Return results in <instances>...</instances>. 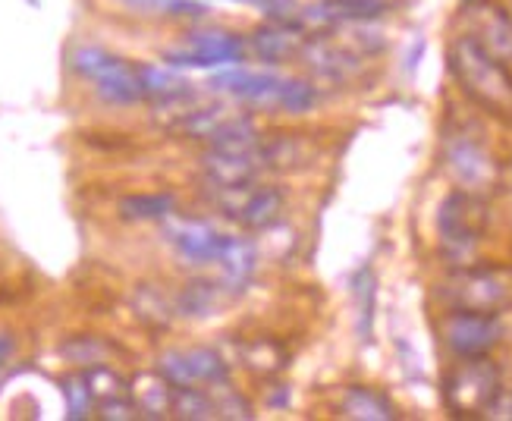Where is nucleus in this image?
I'll use <instances>...</instances> for the list:
<instances>
[{"instance_id":"13","label":"nucleus","mask_w":512,"mask_h":421,"mask_svg":"<svg viewBox=\"0 0 512 421\" xmlns=\"http://www.w3.org/2000/svg\"><path fill=\"white\" fill-rule=\"evenodd\" d=\"M305 29L308 26L302 22V16H293V19H267L264 26H258L252 32L249 51L264 66H280V63H289V60H299L305 41H308V32Z\"/></svg>"},{"instance_id":"35","label":"nucleus","mask_w":512,"mask_h":421,"mask_svg":"<svg viewBox=\"0 0 512 421\" xmlns=\"http://www.w3.org/2000/svg\"><path fill=\"white\" fill-rule=\"evenodd\" d=\"M95 412H98V418H104V421H136V418H142L139 406L132 403V396H123V400L98 403Z\"/></svg>"},{"instance_id":"20","label":"nucleus","mask_w":512,"mask_h":421,"mask_svg":"<svg viewBox=\"0 0 512 421\" xmlns=\"http://www.w3.org/2000/svg\"><path fill=\"white\" fill-rule=\"evenodd\" d=\"M139 79H142L145 101H151L154 107L180 104V101H189V98L198 95L186 76L173 73V70H164V66L142 63V66H139Z\"/></svg>"},{"instance_id":"6","label":"nucleus","mask_w":512,"mask_h":421,"mask_svg":"<svg viewBox=\"0 0 512 421\" xmlns=\"http://www.w3.org/2000/svg\"><path fill=\"white\" fill-rule=\"evenodd\" d=\"M440 299L447 308H465V312H503L512 302V283L500 268H478L465 264L440 283Z\"/></svg>"},{"instance_id":"19","label":"nucleus","mask_w":512,"mask_h":421,"mask_svg":"<svg viewBox=\"0 0 512 421\" xmlns=\"http://www.w3.org/2000/svg\"><path fill=\"white\" fill-rule=\"evenodd\" d=\"M173 393L176 384H170L161 371H142L129 378V396L139 406L142 418H167L173 415Z\"/></svg>"},{"instance_id":"24","label":"nucleus","mask_w":512,"mask_h":421,"mask_svg":"<svg viewBox=\"0 0 512 421\" xmlns=\"http://www.w3.org/2000/svg\"><path fill=\"white\" fill-rule=\"evenodd\" d=\"M352 299H355V330H359V340L371 343L374 308H377V277L371 268H362L352 277Z\"/></svg>"},{"instance_id":"39","label":"nucleus","mask_w":512,"mask_h":421,"mask_svg":"<svg viewBox=\"0 0 512 421\" xmlns=\"http://www.w3.org/2000/svg\"><path fill=\"white\" fill-rule=\"evenodd\" d=\"M16 356V337L10 330H0V371H4Z\"/></svg>"},{"instance_id":"43","label":"nucleus","mask_w":512,"mask_h":421,"mask_svg":"<svg viewBox=\"0 0 512 421\" xmlns=\"http://www.w3.org/2000/svg\"><path fill=\"white\" fill-rule=\"evenodd\" d=\"M29 4H35V0H29Z\"/></svg>"},{"instance_id":"32","label":"nucleus","mask_w":512,"mask_h":421,"mask_svg":"<svg viewBox=\"0 0 512 421\" xmlns=\"http://www.w3.org/2000/svg\"><path fill=\"white\" fill-rule=\"evenodd\" d=\"M107 352L110 346L98 337H73L60 346V356L66 362H73L76 368H95V365H107Z\"/></svg>"},{"instance_id":"14","label":"nucleus","mask_w":512,"mask_h":421,"mask_svg":"<svg viewBox=\"0 0 512 421\" xmlns=\"http://www.w3.org/2000/svg\"><path fill=\"white\" fill-rule=\"evenodd\" d=\"M202 167L211 189L246 186L255 183L261 173H267L261 158V142L255 148H208Z\"/></svg>"},{"instance_id":"23","label":"nucleus","mask_w":512,"mask_h":421,"mask_svg":"<svg viewBox=\"0 0 512 421\" xmlns=\"http://www.w3.org/2000/svg\"><path fill=\"white\" fill-rule=\"evenodd\" d=\"M239 359L242 365H246L252 374H258V378H277V374H283L289 368V352L283 343L271 340V337H255L249 343L239 346Z\"/></svg>"},{"instance_id":"10","label":"nucleus","mask_w":512,"mask_h":421,"mask_svg":"<svg viewBox=\"0 0 512 421\" xmlns=\"http://www.w3.org/2000/svg\"><path fill=\"white\" fill-rule=\"evenodd\" d=\"M158 371L176 387H217L230 381V365L217 349H167L158 359Z\"/></svg>"},{"instance_id":"41","label":"nucleus","mask_w":512,"mask_h":421,"mask_svg":"<svg viewBox=\"0 0 512 421\" xmlns=\"http://www.w3.org/2000/svg\"><path fill=\"white\" fill-rule=\"evenodd\" d=\"M509 186H512V161H509Z\"/></svg>"},{"instance_id":"40","label":"nucleus","mask_w":512,"mask_h":421,"mask_svg":"<svg viewBox=\"0 0 512 421\" xmlns=\"http://www.w3.org/2000/svg\"><path fill=\"white\" fill-rule=\"evenodd\" d=\"M120 4H126L129 10L148 13V10H158V7H164V0H120Z\"/></svg>"},{"instance_id":"15","label":"nucleus","mask_w":512,"mask_h":421,"mask_svg":"<svg viewBox=\"0 0 512 421\" xmlns=\"http://www.w3.org/2000/svg\"><path fill=\"white\" fill-rule=\"evenodd\" d=\"M465 35H472L487 54L509 63L512 60V16L497 7L478 0V4H465Z\"/></svg>"},{"instance_id":"1","label":"nucleus","mask_w":512,"mask_h":421,"mask_svg":"<svg viewBox=\"0 0 512 421\" xmlns=\"http://www.w3.org/2000/svg\"><path fill=\"white\" fill-rule=\"evenodd\" d=\"M450 73L475 107L494 117H512V76L506 63L487 54L472 35H459L450 44Z\"/></svg>"},{"instance_id":"21","label":"nucleus","mask_w":512,"mask_h":421,"mask_svg":"<svg viewBox=\"0 0 512 421\" xmlns=\"http://www.w3.org/2000/svg\"><path fill=\"white\" fill-rule=\"evenodd\" d=\"M340 415L352 421H393L399 418L396 406L387 393L365 387V384H352L340 396Z\"/></svg>"},{"instance_id":"2","label":"nucleus","mask_w":512,"mask_h":421,"mask_svg":"<svg viewBox=\"0 0 512 421\" xmlns=\"http://www.w3.org/2000/svg\"><path fill=\"white\" fill-rule=\"evenodd\" d=\"M487 224H491V211H487L484 195L469 192V189H453L440 202V211H437V239H440L443 258H447L453 268L475 264Z\"/></svg>"},{"instance_id":"16","label":"nucleus","mask_w":512,"mask_h":421,"mask_svg":"<svg viewBox=\"0 0 512 421\" xmlns=\"http://www.w3.org/2000/svg\"><path fill=\"white\" fill-rule=\"evenodd\" d=\"M384 13H387V0H311L299 16L305 26L330 32V29L355 26V22H374Z\"/></svg>"},{"instance_id":"29","label":"nucleus","mask_w":512,"mask_h":421,"mask_svg":"<svg viewBox=\"0 0 512 421\" xmlns=\"http://www.w3.org/2000/svg\"><path fill=\"white\" fill-rule=\"evenodd\" d=\"M173 415L183 421H208L217 418L214 396L205 387H176L173 393Z\"/></svg>"},{"instance_id":"17","label":"nucleus","mask_w":512,"mask_h":421,"mask_svg":"<svg viewBox=\"0 0 512 421\" xmlns=\"http://www.w3.org/2000/svg\"><path fill=\"white\" fill-rule=\"evenodd\" d=\"M220 283L230 296H242L252 286L255 271H258V246L249 236H224L220 252L214 258Z\"/></svg>"},{"instance_id":"36","label":"nucleus","mask_w":512,"mask_h":421,"mask_svg":"<svg viewBox=\"0 0 512 421\" xmlns=\"http://www.w3.org/2000/svg\"><path fill=\"white\" fill-rule=\"evenodd\" d=\"M233 4H249L264 10L267 19H293L296 16V4L299 0H233Z\"/></svg>"},{"instance_id":"18","label":"nucleus","mask_w":512,"mask_h":421,"mask_svg":"<svg viewBox=\"0 0 512 421\" xmlns=\"http://www.w3.org/2000/svg\"><path fill=\"white\" fill-rule=\"evenodd\" d=\"M261 158L264 170L293 173L315 164V145L302 139L299 132H274V136H261Z\"/></svg>"},{"instance_id":"34","label":"nucleus","mask_w":512,"mask_h":421,"mask_svg":"<svg viewBox=\"0 0 512 421\" xmlns=\"http://www.w3.org/2000/svg\"><path fill=\"white\" fill-rule=\"evenodd\" d=\"M211 396H214V406H217V418H255L252 412V403L242 396L239 390L227 384H217V387H208Z\"/></svg>"},{"instance_id":"28","label":"nucleus","mask_w":512,"mask_h":421,"mask_svg":"<svg viewBox=\"0 0 512 421\" xmlns=\"http://www.w3.org/2000/svg\"><path fill=\"white\" fill-rule=\"evenodd\" d=\"M170 214H176V198L167 192L126 195L120 202V217L126 220H167Z\"/></svg>"},{"instance_id":"11","label":"nucleus","mask_w":512,"mask_h":421,"mask_svg":"<svg viewBox=\"0 0 512 421\" xmlns=\"http://www.w3.org/2000/svg\"><path fill=\"white\" fill-rule=\"evenodd\" d=\"M283 79L286 76H280L274 70H242V66H224V70L211 76L208 85L214 88V92H224V95L236 98L239 104L277 110Z\"/></svg>"},{"instance_id":"8","label":"nucleus","mask_w":512,"mask_h":421,"mask_svg":"<svg viewBox=\"0 0 512 421\" xmlns=\"http://www.w3.org/2000/svg\"><path fill=\"white\" fill-rule=\"evenodd\" d=\"M506 334L503 318L497 312H465V308H450L447 318L440 321V337L456 359L487 356L500 346Z\"/></svg>"},{"instance_id":"12","label":"nucleus","mask_w":512,"mask_h":421,"mask_svg":"<svg viewBox=\"0 0 512 421\" xmlns=\"http://www.w3.org/2000/svg\"><path fill=\"white\" fill-rule=\"evenodd\" d=\"M227 233H220L217 227H211L208 220L198 217H180L170 214L164 220V239L173 246V252L180 255L186 264H195V268H205V264H214L220 242H224Z\"/></svg>"},{"instance_id":"31","label":"nucleus","mask_w":512,"mask_h":421,"mask_svg":"<svg viewBox=\"0 0 512 421\" xmlns=\"http://www.w3.org/2000/svg\"><path fill=\"white\" fill-rule=\"evenodd\" d=\"M318 101H321V92L311 79H283L277 110H283L289 117H302L308 110H315Z\"/></svg>"},{"instance_id":"30","label":"nucleus","mask_w":512,"mask_h":421,"mask_svg":"<svg viewBox=\"0 0 512 421\" xmlns=\"http://www.w3.org/2000/svg\"><path fill=\"white\" fill-rule=\"evenodd\" d=\"M60 393L66 400V418L82 421L95 412V396L92 387H88L85 371H73V374H63L60 378Z\"/></svg>"},{"instance_id":"9","label":"nucleus","mask_w":512,"mask_h":421,"mask_svg":"<svg viewBox=\"0 0 512 421\" xmlns=\"http://www.w3.org/2000/svg\"><path fill=\"white\" fill-rule=\"evenodd\" d=\"M249 54V41L227 32V29H211V32H192L183 48L164 51V60L170 66H195V70H224V66H239Z\"/></svg>"},{"instance_id":"38","label":"nucleus","mask_w":512,"mask_h":421,"mask_svg":"<svg viewBox=\"0 0 512 421\" xmlns=\"http://www.w3.org/2000/svg\"><path fill=\"white\" fill-rule=\"evenodd\" d=\"M481 418H494V421H512V390H500L497 396H494V403L484 409V415Z\"/></svg>"},{"instance_id":"27","label":"nucleus","mask_w":512,"mask_h":421,"mask_svg":"<svg viewBox=\"0 0 512 421\" xmlns=\"http://www.w3.org/2000/svg\"><path fill=\"white\" fill-rule=\"evenodd\" d=\"M132 308H136L139 321L154 327V330L170 327V321L176 315V302H170L161 290H154V286H148V283H142L136 290V296H132Z\"/></svg>"},{"instance_id":"4","label":"nucleus","mask_w":512,"mask_h":421,"mask_svg":"<svg viewBox=\"0 0 512 421\" xmlns=\"http://www.w3.org/2000/svg\"><path fill=\"white\" fill-rule=\"evenodd\" d=\"M500 390H503L500 368L487 356L459 359L443 374V384H440L443 406L456 418H481Z\"/></svg>"},{"instance_id":"22","label":"nucleus","mask_w":512,"mask_h":421,"mask_svg":"<svg viewBox=\"0 0 512 421\" xmlns=\"http://www.w3.org/2000/svg\"><path fill=\"white\" fill-rule=\"evenodd\" d=\"M224 299H230V293L224 290L220 280L192 277L173 302H176V315L183 318H211Z\"/></svg>"},{"instance_id":"37","label":"nucleus","mask_w":512,"mask_h":421,"mask_svg":"<svg viewBox=\"0 0 512 421\" xmlns=\"http://www.w3.org/2000/svg\"><path fill=\"white\" fill-rule=\"evenodd\" d=\"M164 10L170 16H183V19H205L208 7L198 4V0H164Z\"/></svg>"},{"instance_id":"3","label":"nucleus","mask_w":512,"mask_h":421,"mask_svg":"<svg viewBox=\"0 0 512 421\" xmlns=\"http://www.w3.org/2000/svg\"><path fill=\"white\" fill-rule=\"evenodd\" d=\"M70 66L76 70V76L95 85V95L110 107H132L145 101L139 66L117 54L95 48V44H82V48L70 54Z\"/></svg>"},{"instance_id":"26","label":"nucleus","mask_w":512,"mask_h":421,"mask_svg":"<svg viewBox=\"0 0 512 421\" xmlns=\"http://www.w3.org/2000/svg\"><path fill=\"white\" fill-rule=\"evenodd\" d=\"M230 117L227 104H195L186 120L176 126L173 132L183 139H195V142H208L214 136V129Z\"/></svg>"},{"instance_id":"5","label":"nucleus","mask_w":512,"mask_h":421,"mask_svg":"<svg viewBox=\"0 0 512 421\" xmlns=\"http://www.w3.org/2000/svg\"><path fill=\"white\" fill-rule=\"evenodd\" d=\"M443 167L459 189L487 195L500 186V164L472 126H453L443 136Z\"/></svg>"},{"instance_id":"25","label":"nucleus","mask_w":512,"mask_h":421,"mask_svg":"<svg viewBox=\"0 0 512 421\" xmlns=\"http://www.w3.org/2000/svg\"><path fill=\"white\" fill-rule=\"evenodd\" d=\"M261 142V129L249 114H230L214 129L208 148H255Z\"/></svg>"},{"instance_id":"42","label":"nucleus","mask_w":512,"mask_h":421,"mask_svg":"<svg viewBox=\"0 0 512 421\" xmlns=\"http://www.w3.org/2000/svg\"><path fill=\"white\" fill-rule=\"evenodd\" d=\"M465 4H478V0H465Z\"/></svg>"},{"instance_id":"7","label":"nucleus","mask_w":512,"mask_h":421,"mask_svg":"<svg viewBox=\"0 0 512 421\" xmlns=\"http://www.w3.org/2000/svg\"><path fill=\"white\" fill-rule=\"evenodd\" d=\"M214 202L230 220L249 233H271L280 227L286 214V195L277 186H261L246 183V186H230V189H214Z\"/></svg>"},{"instance_id":"33","label":"nucleus","mask_w":512,"mask_h":421,"mask_svg":"<svg viewBox=\"0 0 512 421\" xmlns=\"http://www.w3.org/2000/svg\"><path fill=\"white\" fill-rule=\"evenodd\" d=\"M82 371H85V378H88V387H92L95 406L107 403V400H123V396H129V381L120 378L117 371H110L107 365L82 368Z\"/></svg>"}]
</instances>
